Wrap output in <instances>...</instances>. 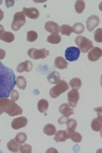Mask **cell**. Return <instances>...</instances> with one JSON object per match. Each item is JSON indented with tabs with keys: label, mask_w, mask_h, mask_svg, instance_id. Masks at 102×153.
<instances>
[{
	"label": "cell",
	"mask_w": 102,
	"mask_h": 153,
	"mask_svg": "<svg viewBox=\"0 0 102 153\" xmlns=\"http://www.w3.org/2000/svg\"><path fill=\"white\" fill-rule=\"evenodd\" d=\"M27 124H28L27 117H16L11 122V128L13 130H19V129H22V128L26 127Z\"/></svg>",
	"instance_id": "10"
},
{
	"label": "cell",
	"mask_w": 102,
	"mask_h": 153,
	"mask_svg": "<svg viewBox=\"0 0 102 153\" xmlns=\"http://www.w3.org/2000/svg\"><path fill=\"white\" fill-rule=\"evenodd\" d=\"M4 57H5V51L2 50V49H0V60L3 59Z\"/></svg>",
	"instance_id": "39"
},
{
	"label": "cell",
	"mask_w": 102,
	"mask_h": 153,
	"mask_svg": "<svg viewBox=\"0 0 102 153\" xmlns=\"http://www.w3.org/2000/svg\"><path fill=\"white\" fill-rule=\"evenodd\" d=\"M32 68H33V63L30 60H27V61H24V62L19 63V65H17L16 71H19V73H23V71L29 73V71H32Z\"/></svg>",
	"instance_id": "16"
},
{
	"label": "cell",
	"mask_w": 102,
	"mask_h": 153,
	"mask_svg": "<svg viewBox=\"0 0 102 153\" xmlns=\"http://www.w3.org/2000/svg\"><path fill=\"white\" fill-rule=\"evenodd\" d=\"M66 137H68V139H71V141H74V143H80L83 140L82 135L80 134V133L76 132L74 130L68 129V131H66Z\"/></svg>",
	"instance_id": "13"
},
{
	"label": "cell",
	"mask_w": 102,
	"mask_h": 153,
	"mask_svg": "<svg viewBox=\"0 0 102 153\" xmlns=\"http://www.w3.org/2000/svg\"><path fill=\"white\" fill-rule=\"evenodd\" d=\"M45 30L51 34H58L60 32V27L54 22H47L45 24Z\"/></svg>",
	"instance_id": "15"
},
{
	"label": "cell",
	"mask_w": 102,
	"mask_h": 153,
	"mask_svg": "<svg viewBox=\"0 0 102 153\" xmlns=\"http://www.w3.org/2000/svg\"><path fill=\"white\" fill-rule=\"evenodd\" d=\"M43 132H44V134L47 135V136H52V135H54L56 133V129L52 124H48V125H46L45 127H44Z\"/></svg>",
	"instance_id": "26"
},
{
	"label": "cell",
	"mask_w": 102,
	"mask_h": 153,
	"mask_svg": "<svg viewBox=\"0 0 102 153\" xmlns=\"http://www.w3.org/2000/svg\"><path fill=\"white\" fill-rule=\"evenodd\" d=\"M68 61L66 60V58L61 57V56H59V57H56L55 60H54V65L56 66L57 68H59V70H66V68H68Z\"/></svg>",
	"instance_id": "18"
},
{
	"label": "cell",
	"mask_w": 102,
	"mask_h": 153,
	"mask_svg": "<svg viewBox=\"0 0 102 153\" xmlns=\"http://www.w3.org/2000/svg\"><path fill=\"white\" fill-rule=\"evenodd\" d=\"M5 112L8 115H10V117H16V115H21L23 113V109L16 104V101L10 100L8 105L6 106Z\"/></svg>",
	"instance_id": "7"
},
{
	"label": "cell",
	"mask_w": 102,
	"mask_h": 153,
	"mask_svg": "<svg viewBox=\"0 0 102 153\" xmlns=\"http://www.w3.org/2000/svg\"><path fill=\"white\" fill-rule=\"evenodd\" d=\"M0 142H1V141H0Z\"/></svg>",
	"instance_id": "44"
},
{
	"label": "cell",
	"mask_w": 102,
	"mask_h": 153,
	"mask_svg": "<svg viewBox=\"0 0 102 153\" xmlns=\"http://www.w3.org/2000/svg\"><path fill=\"white\" fill-rule=\"evenodd\" d=\"M9 101H10V99H8L7 97L0 98V115H1L3 112H5L6 106L8 105Z\"/></svg>",
	"instance_id": "27"
},
{
	"label": "cell",
	"mask_w": 102,
	"mask_h": 153,
	"mask_svg": "<svg viewBox=\"0 0 102 153\" xmlns=\"http://www.w3.org/2000/svg\"><path fill=\"white\" fill-rule=\"evenodd\" d=\"M94 39H95L96 42H99V43H101V42H102V29H98L95 32Z\"/></svg>",
	"instance_id": "36"
},
{
	"label": "cell",
	"mask_w": 102,
	"mask_h": 153,
	"mask_svg": "<svg viewBox=\"0 0 102 153\" xmlns=\"http://www.w3.org/2000/svg\"><path fill=\"white\" fill-rule=\"evenodd\" d=\"M66 127L69 130H76L77 128V120L74 118H68V122H66Z\"/></svg>",
	"instance_id": "34"
},
{
	"label": "cell",
	"mask_w": 102,
	"mask_h": 153,
	"mask_svg": "<svg viewBox=\"0 0 102 153\" xmlns=\"http://www.w3.org/2000/svg\"><path fill=\"white\" fill-rule=\"evenodd\" d=\"M16 85L21 89V90H25L27 87V81H26V79H25V76H17L16 79Z\"/></svg>",
	"instance_id": "24"
},
{
	"label": "cell",
	"mask_w": 102,
	"mask_h": 153,
	"mask_svg": "<svg viewBox=\"0 0 102 153\" xmlns=\"http://www.w3.org/2000/svg\"><path fill=\"white\" fill-rule=\"evenodd\" d=\"M48 107H49L48 101L45 100V99L39 100V102H38V110H39L40 112H41V113H45L46 110L48 109Z\"/></svg>",
	"instance_id": "23"
},
{
	"label": "cell",
	"mask_w": 102,
	"mask_h": 153,
	"mask_svg": "<svg viewBox=\"0 0 102 153\" xmlns=\"http://www.w3.org/2000/svg\"><path fill=\"white\" fill-rule=\"evenodd\" d=\"M68 85L73 89H77V90H78V89L82 87V81L80 80L79 78H74L71 80V82H69Z\"/></svg>",
	"instance_id": "29"
},
{
	"label": "cell",
	"mask_w": 102,
	"mask_h": 153,
	"mask_svg": "<svg viewBox=\"0 0 102 153\" xmlns=\"http://www.w3.org/2000/svg\"><path fill=\"white\" fill-rule=\"evenodd\" d=\"M0 40L6 42V43H10L14 40V35L10 32H6L4 31L3 26L0 25Z\"/></svg>",
	"instance_id": "11"
},
{
	"label": "cell",
	"mask_w": 102,
	"mask_h": 153,
	"mask_svg": "<svg viewBox=\"0 0 102 153\" xmlns=\"http://www.w3.org/2000/svg\"><path fill=\"white\" fill-rule=\"evenodd\" d=\"M46 152H47V153H49V152H55V153H57V151H56L55 149H54V148H50V149H48Z\"/></svg>",
	"instance_id": "42"
},
{
	"label": "cell",
	"mask_w": 102,
	"mask_h": 153,
	"mask_svg": "<svg viewBox=\"0 0 102 153\" xmlns=\"http://www.w3.org/2000/svg\"><path fill=\"white\" fill-rule=\"evenodd\" d=\"M50 54L47 49H36V48H30L28 50V55L32 59H44Z\"/></svg>",
	"instance_id": "4"
},
{
	"label": "cell",
	"mask_w": 102,
	"mask_h": 153,
	"mask_svg": "<svg viewBox=\"0 0 102 153\" xmlns=\"http://www.w3.org/2000/svg\"><path fill=\"white\" fill-rule=\"evenodd\" d=\"M14 4V1H8V0H7L6 1V6L7 7H10V6H12Z\"/></svg>",
	"instance_id": "40"
},
{
	"label": "cell",
	"mask_w": 102,
	"mask_h": 153,
	"mask_svg": "<svg viewBox=\"0 0 102 153\" xmlns=\"http://www.w3.org/2000/svg\"><path fill=\"white\" fill-rule=\"evenodd\" d=\"M54 140L56 142H64L68 140L66 137V131H58L57 133L54 134Z\"/></svg>",
	"instance_id": "21"
},
{
	"label": "cell",
	"mask_w": 102,
	"mask_h": 153,
	"mask_svg": "<svg viewBox=\"0 0 102 153\" xmlns=\"http://www.w3.org/2000/svg\"><path fill=\"white\" fill-rule=\"evenodd\" d=\"M68 87H69V85L66 82V81L60 80L55 86H54V87H52L50 89V96L52 98L58 97L59 95H61L63 93L66 92V91H68Z\"/></svg>",
	"instance_id": "3"
},
{
	"label": "cell",
	"mask_w": 102,
	"mask_h": 153,
	"mask_svg": "<svg viewBox=\"0 0 102 153\" xmlns=\"http://www.w3.org/2000/svg\"><path fill=\"white\" fill-rule=\"evenodd\" d=\"M23 13L25 16H27L28 18L32 19H36L39 18L40 13L39 10L35 7H31V8H27V7H24L23 8Z\"/></svg>",
	"instance_id": "14"
},
{
	"label": "cell",
	"mask_w": 102,
	"mask_h": 153,
	"mask_svg": "<svg viewBox=\"0 0 102 153\" xmlns=\"http://www.w3.org/2000/svg\"><path fill=\"white\" fill-rule=\"evenodd\" d=\"M91 128L95 132H101L102 129V122H101V117H98L97 118H94L91 123Z\"/></svg>",
	"instance_id": "19"
},
{
	"label": "cell",
	"mask_w": 102,
	"mask_h": 153,
	"mask_svg": "<svg viewBox=\"0 0 102 153\" xmlns=\"http://www.w3.org/2000/svg\"><path fill=\"white\" fill-rule=\"evenodd\" d=\"M38 39V33L35 31H29L27 33V40L29 42H34Z\"/></svg>",
	"instance_id": "32"
},
{
	"label": "cell",
	"mask_w": 102,
	"mask_h": 153,
	"mask_svg": "<svg viewBox=\"0 0 102 153\" xmlns=\"http://www.w3.org/2000/svg\"><path fill=\"white\" fill-rule=\"evenodd\" d=\"M27 138H28L27 137V134H25V133H19V134L16 135V140L19 144H23V143L27 141Z\"/></svg>",
	"instance_id": "33"
},
{
	"label": "cell",
	"mask_w": 102,
	"mask_h": 153,
	"mask_svg": "<svg viewBox=\"0 0 102 153\" xmlns=\"http://www.w3.org/2000/svg\"><path fill=\"white\" fill-rule=\"evenodd\" d=\"M71 29H73V32L76 34H82L84 32V30H85V28H84V25L82 23H76L74 25V27H71Z\"/></svg>",
	"instance_id": "31"
},
{
	"label": "cell",
	"mask_w": 102,
	"mask_h": 153,
	"mask_svg": "<svg viewBox=\"0 0 102 153\" xmlns=\"http://www.w3.org/2000/svg\"><path fill=\"white\" fill-rule=\"evenodd\" d=\"M26 24V16L23 13V11L16 12L13 16V21L11 23V29L13 31H19L24 25Z\"/></svg>",
	"instance_id": "5"
},
{
	"label": "cell",
	"mask_w": 102,
	"mask_h": 153,
	"mask_svg": "<svg viewBox=\"0 0 102 153\" xmlns=\"http://www.w3.org/2000/svg\"><path fill=\"white\" fill-rule=\"evenodd\" d=\"M59 112H60L63 115H64V117H71V115L74 114V109L68 104L63 103V104H61L60 106H59Z\"/></svg>",
	"instance_id": "17"
},
{
	"label": "cell",
	"mask_w": 102,
	"mask_h": 153,
	"mask_svg": "<svg viewBox=\"0 0 102 153\" xmlns=\"http://www.w3.org/2000/svg\"><path fill=\"white\" fill-rule=\"evenodd\" d=\"M61 41V37L58 34H51L47 37V42L50 44H58Z\"/></svg>",
	"instance_id": "25"
},
{
	"label": "cell",
	"mask_w": 102,
	"mask_h": 153,
	"mask_svg": "<svg viewBox=\"0 0 102 153\" xmlns=\"http://www.w3.org/2000/svg\"><path fill=\"white\" fill-rule=\"evenodd\" d=\"M74 9H76L77 13H82V12L84 11V9H85V1H83V0H78V1H76V3H74Z\"/></svg>",
	"instance_id": "28"
},
{
	"label": "cell",
	"mask_w": 102,
	"mask_h": 153,
	"mask_svg": "<svg viewBox=\"0 0 102 153\" xmlns=\"http://www.w3.org/2000/svg\"><path fill=\"white\" fill-rule=\"evenodd\" d=\"M76 44L79 46V49L82 53H86L89 52L92 48H93V43L91 42V40H89L88 38L83 36H78L76 38Z\"/></svg>",
	"instance_id": "2"
},
{
	"label": "cell",
	"mask_w": 102,
	"mask_h": 153,
	"mask_svg": "<svg viewBox=\"0 0 102 153\" xmlns=\"http://www.w3.org/2000/svg\"><path fill=\"white\" fill-rule=\"evenodd\" d=\"M60 33L64 36H69L73 33V29H71V27L68 26V25H63V26L60 27Z\"/></svg>",
	"instance_id": "30"
},
{
	"label": "cell",
	"mask_w": 102,
	"mask_h": 153,
	"mask_svg": "<svg viewBox=\"0 0 102 153\" xmlns=\"http://www.w3.org/2000/svg\"><path fill=\"white\" fill-rule=\"evenodd\" d=\"M16 75L0 61V98L8 97L16 86Z\"/></svg>",
	"instance_id": "1"
},
{
	"label": "cell",
	"mask_w": 102,
	"mask_h": 153,
	"mask_svg": "<svg viewBox=\"0 0 102 153\" xmlns=\"http://www.w3.org/2000/svg\"><path fill=\"white\" fill-rule=\"evenodd\" d=\"M99 24H100V19H99L97 16H89L88 19H87V22H86V26H87V29H88L89 32L93 31V30L95 29Z\"/></svg>",
	"instance_id": "9"
},
{
	"label": "cell",
	"mask_w": 102,
	"mask_h": 153,
	"mask_svg": "<svg viewBox=\"0 0 102 153\" xmlns=\"http://www.w3.org/2000/svg\"><path fill=\"white\" fill-rule=\"evenodd\" d=\"M68 117H64V115H63V117H60V118H59V120H58V124H60V125H64L66 122H68Z\"/></svg>",
	"instance_id": "38"
},
{
	"label": "cell",
	"mask_w": 102,
	"mask_h": 153,
	"mask_svg": "<svg viewBox=\"0 0 102 153\" xmlns=\"http://www.w3.org/2000/svg\"><path fill=\"white\" fill-rule=\"evenodd\" d=\"M7 149H8L9 151H11V152H17V151H19V143L16 142V139H12L8 143H7Z\"/></svg>",
	"instance_id": "22"
},
{
	"label": "cell",
	"mask_w": 102,
	"mask_h": 153,
	"mask_svg": "<svg viewBox=\"0 0 102 153\" xmlns=\"http://www.w3.org/2000/svg\"><path fill=\"white\" fill-rule=\"evenodd\" d=\"M9 97H10V100H12V101H17L19 98V94L16 90H14L13 89V90L10 92V94H9Z\"/></svg>",
	"instance_id": "37"
},
{
	"label": "cell",
	"mask_w": 102,
	"mask_h": 153,
	"mask_svg": "<svg viewBox=\"0 0 102 153\" xmlns=\"http://www.w3.org/2000/svg\"><path fill=\"white\" fill-rule=\"evenodd\" d=\"M64 54H66V61H76V60H78V58L80 57L81 51H80V49L78 47L71 46V47L66 49Z\"/></svg>",
	"instance_id": "6"
},
{
	"label": "cell",
	"mask_w": 102,
	"mask_h": 153,
	"mask_svg": "<svg viewBox=\"0 0 102 153\" xmlns=\"http://www.w3.org/2000/svg\"><path fill=\"white\" fill-rule=\"evenodd\" d=\"M3 18H4V13H3V11H2L1 9H0V22H1L2 19H3Z\"/></svg>",
	"instance_id": "41"
},
{
	"label": "cell",
	"mask_w": 102,
	"mask_h": 153,
	"mask_svg": "<svg viewBox=\"0 0 102 153\" xmlns=\"http://www.w3.org/2000/svg\"><path fill=\"white\" fill-rule=\"evenodd\" d=\"M80 98V94L79 91L77 89H73L68 92V105L71 106V108H74L78 104V101Z\"/></svg>",
	"instance_id": "8"
},
{
	"label": "cell",
	"mask_w": 102,
	"mask_h": 153,
	"mask_svg": "<svg viewBox=\"0 0 102 153\" xmlns=\"http://www.w3.org/2000/svg\"><path fill=\"white\" fill-rule=\"evenodd\" d=\"M101 56H102V51L98 47H93L88 52V59L90 61H97L98 59L101 58Z\"/></svg>",
	"instance_id": "12"
},
{
	"label": "cell",
	"mask_w": 102,
	"mask_h": 153,
	"mask_svg": "<svg viewBox=\"0 0 102 153\" xmlns=\"http://www.w3.org/2000/svg\"><path fill=\"white\" fill-rule=\"evenodd\" d=\"M19 152H22V153H31L32 152L31 145L25 144V145H22V146H19Z\"/></svg>",
	"instance_id": "35"
},
{
	"label": "cell",
	"mask_w": 102,
	"mask_h": 153,
	"mask_svg": "<svg viewBox=\"0 0 102 153\" xmlns=\"http://www.w3.org/2000/svg\"><path fill=\"white\" fill-rule=\"evenodd\" d=\"M47 80L51 84H57L60 81V74L57 71H52V73L47 76Z\"/></svg>",
	"instance_id": "20"
},
{
	"label": "cell",
	"mask_w": 102,
	"mask_h": 153,
	"mask_svg": "<svg viewBox=\"0 0 102 153\" xmlns=\"http://www.w3.org/2000/svg\"><path fill=\"white\" fill-rule=\"evenodd\" d=\"M2 3V1H1V0H0V4H1Z\"/></svg>",
	"instance_id": "43"
}]
</instances>
